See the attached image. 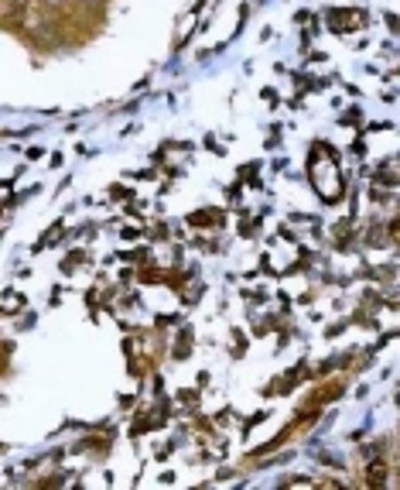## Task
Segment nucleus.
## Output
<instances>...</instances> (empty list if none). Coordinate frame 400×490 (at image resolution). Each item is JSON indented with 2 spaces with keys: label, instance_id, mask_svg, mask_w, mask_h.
Here are the masks:
<instances>
[{
  "label": "nucleus",
  "instance_id": "f257e3e1",
  "mask_svg": "<svg viewBox=\"0 0 400 490\" xmlns=\"http://www.w3.org/2000/svg\"><path fill=\"white\" fill-rule=\"evenodd\" d=\"M76 0H42L44 11H52V14H62V11H68Z\"/></svg>",
  "mask_w": 400,
  "mask_h": 490
},
{
  "label": "nucleus",
  "instance_id": "f03ea898",
  "mask_svg": "<svg viewBox=\"0 0 400 490\" xmlns=\"http://www.w3.org/2000/svg\"><path fill=\"white\" fill-rule=\"evenodd\" d=\"M79 7H86V11H100V7H107V0H76Z\"/></svg>",
  "mask_w": 400,
  "mask_h": 490
}]
</instances>
